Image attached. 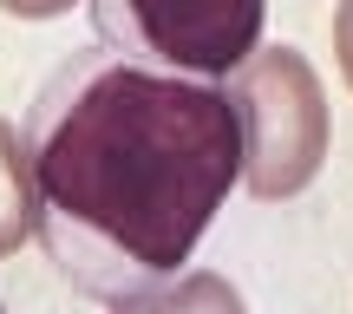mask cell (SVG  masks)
Wrapping results in <instances>:
<instances>
[{
    "mask_svg": "<svg viewBox=\"0 0 353 314\" xmlns=\"http://www.w3.org/2000/svg\"><path fill=\"white\" fill-rule=\"evenodd\" d=\"M20 144L39 242L99 302L176 282L242 177L223 86H190L105 46L72 52L39 86Z\"/></svg>",
    "mask_w": 353,
    "mask_h": 314,
    "instance_id": "obj_1",
    "label": "cell"
},
{
    "mask_svg": "<svg viewBox=\"0 0 353 314\" xmlns=\"http://www.w3.org/2000/svg\"><path fill=\"white\" fill-rule=\"evenodd\" d=\"M229 112L242 131V177L262 203L301 197L327 157V92L294 46H255L229 79Z\"/></svg>",
    "mask_w": 353,
    "mask_h": 314,
    "instance_id": "obj_2",
    "label": "cell"
},
{
    "mask_svg": "<svg viewBox=\"0 0 353 314\" xmlns=\"http://www.w3.org/2000/svg\"><path fill=\"white\" fill-rule=\"evenodd\" d=\"M105 52L151 72L190 79V86H216V79L242 72L249 52L262 46L268 13L255 0H176V7H144V0H99L92 7Z\"/></svg>",
    "mask_w": 353,
    "mask_h": 314,
    "instance_id": "obj_3",
    "label": "cell"
},
{
    "mask_svg": "<svg viewBox=\"0 0 353 314\" xmlns=\"http://www.w3.org/2000/svg\"><path fill=\"white\" fill-rule=\"evenodd\" d=\"M112 314H249V308H242V295L229 288L223 275L196 268V275H176V282H157V288H144V295L112 302Z\"/></svg>",
    "mask_w": 353,
    "mask_h": 314,
    "instance_id": "obj_4",
    "label": "cell"
},
{
    "mask_svg": "<svg viewBox=\"0 0 353 314\" xmlns=\"http://www.w3.org/2000/svg\"><path fill=\"white\" fill-rule=\"evenodd\" d=\"M33 236V177H26V144L0 118V255H13Z\"/></svg>",
    "mask_w": 353,
    "mask_h": 314,
    "instance_id": "obj_5",
    "label": "cell"
},
{
    "mask_svg": "<svg viewBox=\"0 0 353 314\" xmlns=\"http://www.w3.org/2000/svg\"><path fill=\"white\" fill-rule=\"evenodd\" d=\"M334 52H341V72H347V86H353V0L334 7Z\"/></svg>",
    "mask_w": 353,
    "mask_h": 314,
    "instance_id": "obj_6",
    "label": "cell"
},
{
    "mask_svg": "<svg viewBox=\"0 0 353 314\" xmlns=\"http://www.w3.org/2000/svg\"><path fill=\"white\" fill-rule=\"evenodd\" d=\"M0 314H7V308H0Z\"/></svg>",
    "mask_w": 353,
    "mask_h": 314,
    "instance_id": "obj_7",
    "label": "cell"
}]
</instances>
